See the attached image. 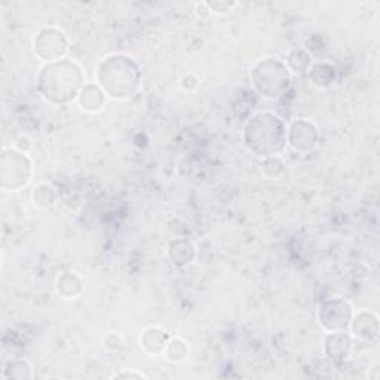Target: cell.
<instances>
[{"mask_svg": "<svg viewBox=\"0 0 380 380\" xmlns=\"http://www.w3.org/2000/svg\"><path fill=\"white\" fill-rule=\"evenodd\" d=\"M36 56L47 64L61 61L69 51V39L61 30L53 27H42L35 38Z\"/></svg>", "mask_w": 380, "mask_h": 380, "instance_id": "cell-6", "label": "cell"}, {"mask_svg": "<svg viewBox=\"0 0 380 380\" xmlns=\"http://www.w3.org/2000/svg\"><path fill=\"white\" fill-rule=\"evenodd\" d=\"M168 342V333L159 327H150L143 333V336H141V346H143L149 354L154 355L164 352L167 349Z\"/></svg>", "mask_w": 380, "mask_h": 380, "instance_id": "cell-12", "label": "cell"}, {"mask_svg": "<svg viewBox=\"0 0 380 380\" xmlns=\"http://www.w3.org/2000/svg\"><path fill=\"white\" fill-rule=\"evenodd\" d=\"M244 141L258 158L279 156L287 146V126L275 113L260 112L245 124Z\"/></svg>", "mask_w": 380, "mask_h": 380, "instance_id": "cell-2", "label": "cell"}, {"mask_svg": "<svg viewBox=\"0 0 380 380\" xmlns=\"http://www.w3.org/2000/svg\"><path fill=\"white\" fill-rule=\"evenodd\" d=\"M325 354L334 361H345L352 352V338L345 331L330 333L325 339Z\"/></svg>", "mask_w": 380, "mask_h": 380, "instance_id": "cell-10", "label": "cell"}, {"mask_svg": "<svg viewBox=\"0 0 380 380\" xmlns=\"http://www.w3.org/2000/svg\"><path fill=\"white\" fill-rule=\"evenodd\" d=\"M312 58L309 53L305 49H292L288 52L287 60H286V66L290 70V73L295 74H301L306 73L311 67Z\"/></svg>", "mask_w": 380, "mask_h": 380, "instance_id": "cell-15", "label": "cell"}, {"mask_svg": "<svg viewBox=\"0 0 380 380\" xmlns=\"http://www.w3.org/2000/svg\"><path fill=\"white\" fill-rule=\"evenodd\" d=\"M165 354H167L170 361L179 363V361L186 360V356L189 355V346L183 339L174 338V339H170Z\"/></svg>", "mask_w": 380, "mask_h": 380, "instance_id": "cell-19", "label": "cell"}, {"mask_svg": "<svg viewBox=\"0 0 380 380\" xmlns=\"http://www.w3.org/2000/svg\"><path fill=\"white\" fill-rule=\"evenodd\" d=\"M334 76V69L327 63H320L311 70V78L313 83L318 86H329L330 83H333Z\"/></svg>", "mask_w": 380, "mask_h": 380, "instance_id": "cell-18", "label": "cell"}, {"mask_svg": "<svg viewBox=\"0 0 380 380\" xmlns=\"http://www.w3.org/2000/svg\"><path fill=\"white\" fill-rule=\"evenodd\" d=\"M83 288L82 279L76 274H64L57 281V290L61 296L67 299L78 297Z\"/></svg>", "mask_w": 380, "mask_h": 380, "instance_id": "cell-14", "label": "cell"}, {"mask_svg": "<svg viewBox=\"0 0 380 380\" xmlns=\"http://www.w3.org/2000/svg\"><path fill=\"white\" fill-rule=\"evenodd\" d=\"M168 254L176 266H186L195 258V247L189 240H174L170 242Z\"/></svg>", "mask_w": 380, "mask_h": 380, "instance_id": "cell-13", "label": "cell"}, {"mask_svg": "<svg viewBox=\"0 0 380 380\" xmlns=\"http://www.w3.org/2000/svg\"><path fill=\"white\" fill-rule=\"evenodd\" d=\"M354 312L349 303L342 299L325 300L318 309V320L321 327L329 331H345L349 329Z\"/></svg>", "mask_w": 380, "mask_h": 380, "instance_id": "cell-7", "label": "cell"}, {"mask_svg": "<svg viewBox=\"0 0 380 380\" xmlns=\"http://www.w3.org/2000/svg\"><path fill=\"white\" fill-rule=\"evenodd\" d=\"M146 376L141 373H134V372H124V373H117L113 376V379H144Z\"/></svg>", "mask_w": 380, "mask_h": 380, "instance_id": "cell-22", "label": "cell"}, {"mask_svg": "<svg viewBox=\"0 0 380 380\" xmlns=\"http://www.w3.org/2000/svg\"><path fill=\"white\" fill-rule=\"evenodd\" d=\"M78 103L86 112H100L106 103V94L99 85L88 83L82 88Z\"/></svg>", "mask_w": 380, "mask_h": 380, "instance_id": "cell-11", "label": "cell"}, {"mask_svg": "<svg viewBox=\"0 0 380 380\" xmlns=\"http://www.w3.org/2000/svg\"><path fill=\"white\" fill-rule=\"evenodd\" d=\"M83 86L82 69L72 60L45 64L38 76L39 94L52 104L78 100Z\"/></svg>", "mask_w": 380, "mask_h": 380, "instance_id": "cell-1", "label": "cell"}, {"mask_svg": "<svg viewBox=\"0 0 380 380\" xmlns=\"http://www.w3.org/2000/svg\"><path fill=\"white\" fill-rule=\"evenodd\" d=\"M349 327L356 339L364 340V342H372L377 339L379 322H377V317L372 312L363 311L354 315Z\"/></svg>", "mask_w": 380, "mask_h": 380, "instance_id": "cell-9", "label": "cell"}, {"mask_svg": "<svg viewBox=\"0 0 380 380\" xmlns=\"http://www.w3.org/2000/svg\"><path fill=\"white\" fill-rule=\"evenodd\" d=\"M57 199L56 189H53L48 183H40L33 190V202L38 205L39 208H51L53 202Z\"/></svg>", "mask_w": 380, "mask_h": 380, "instance_id": "cell-16", "label": "cell"}, {"mask_svg": "<svg viewBox=\"0 0 380 380\" xmlns=\"http://www.w3.org/2000/svg\"><path fill=\"white\" fill-rule=\"evenodd\" d=\"M287 144L297 151H311L318 144V131L313 124L297 119L287 128Z\"/></svg>", "mask_w": 380, "mask_h": 380, "instance_id": "cell-8", "label": "cell"}, {"mask_svg": "<svg viewBox=\"0 0 380 380\" xmlns=\"http://www.w3.org/2000/svg\"><path fill=\"white\" fill-rule=\"evenodd\" d=\"M211 10H214L215 14H227L232 8L236 6V3H226V2H214V3H204Z\"/></svg>", "mask_w": 380, "mask_h": 380, "instance_id": "cell-21", "label": "cell"}, {"mask_svg": "<svg viewBox=\"0 0 380 380\" xmlns=\"http://www.w3.org/2000/svg\"><path fill=\"white\" fill-rule=\"evenodd\" d=\"M33 176V165L30 158L17 149H3L0 158V179L2 189L17 192L26 188Z\"/></svg>", "mask_w": 380, "mask_h": 380, "instance_id": "cell-5", "label": "cell"}, {"mask_svg": "<svg viewBox=\"0 0 380 380\" xmlns=\"http://www.w3.org/2000/svg\"><path fill=\"white\" fill-rule=\"evenodd\" d=\"M99 86L113 100H128L134 97L141 85L138 64L122 53L106 57L97 70Z\"/></svg>", "mask_w": 380, "mask_h": 380, "instance_id": "cell-3", "label": "cell"}, {"mask_svg": "<svg viewBox=\"0 0 380 380\" xmlns=\"http://www.w3.org/2000/svg\"><path fill=\"white\" fill-rule=\"evenodd\" d=\"M33 373H31V367L27 361L23 360H13L9 361L5 367V379H31Z\"/></svg>", "mask_w": 380, "mask_h": 380, "instance_id": "cell-17", "label": "cell"}, {"mask_svg": "<svg viewBox=\"0 0 380 380\" xmlns=\"http://www.w3.org/2000/svg\"><path fill=\"white\" fill-rule=\"evenodd\" d=\"M249 78L256 91L270 100L284 97L291 86V73L286 63L278 58H265L256 63Z\"/></svg>", "mask_w": 380, "mask_h": 380, "instance_id": "cell-4", "label": "cell"}, {"mask_svg": "<svg viewBox=\"0 0 380 380\" xmlns=\"http://www.w3.org/2000/svg\"><path fill=\"white\" fill-rule=\"evenodd\" d=\"M262 171L266 177L269 179H276L279 177L282 172H284V164L279 159V156H272V158H266L262 162Z\"/></svg>", "mask_w": 380, "mask_h": 380, "instance_id": "cell-20", "label": "cell"}]
</instances>
